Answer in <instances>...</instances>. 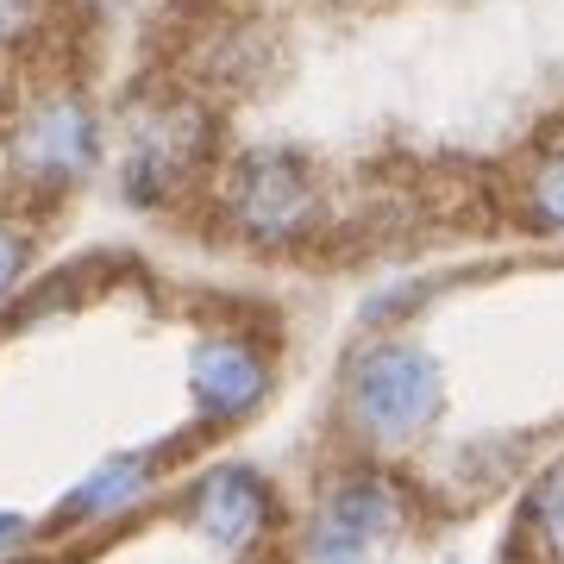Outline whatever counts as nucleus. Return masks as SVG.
<instances>
[{"mask_svg": "<svg viewBox=\"0 0 564 564\" xmlns=\"http://www.w3.org/2000/svg\"><path fill=\"white\" fill-rule=\"evenodd\" d=\"M440 364L421 345H377L351 370V421L364 440L402 445L440 414Z\"/></svg>", "mask_w": 564, "mask_h": 564, "instance_id": "nucleus-1", "label": "nucleus"}, {"mask_svg": "<svg viewBox=\"0 0 564 564\" xmlns=\"http://www.w3.org/2000/svg\"><path fill=\"white\" fill-rule=\"evenodd\" d=\"M226 195H232V220L251 232V239H289V232H302L307 214H314V182L295 158H282V151H258V158H245L226 182Z\"/></svg>", "mask_w": 564, "mask_h": 564, "instance_id": "nucleus-2", "label": "nucleus"}, {"mask_svg": "<svg viewBox=\"0 0 564 564\" xmlns=\"http://www.w3.org/2000/svg\"><path fill=\"white\" fill-rule=\"evenodd\" d=\"M13 158H20L25 176L39 182H76L95 163V113L76 95H51V101H39L20 120Z\"/></svg>", "mask_w": 564, "mask_h": 564, "instance_id": "nucleus-3", "label": "nucleus"}, {"mask_svg": "<svg viewBox=\"0 0 564 564\" xmlns=\"http://www.w3.org/2000/svg\"><path fill=\"white\" fill-rule=\"evenodd\" d=\"M395 496L383 484H345L314 521L307 558L314 564H370V552L395 533Z\"/></svg>", "mask_w": 564, "mask_h": 564, "instance_id": "nucleus-4", "label": "nucleus"}, {"mask_svg": "<svg viewBox=\"0 0 564 564\" xmlns=\"http://www.w3.org/2000/svg\"><path fill=\"white\" fill-rule=\"evenodd\" d=\"M263 389H270V370L251 345L239 339H207L195 351V402H202L207 421H239L251 408L263 402Z\"/></svg>", "mask_w": 564, "mask_h": 564, "instance_id": "nucleus-5", "label": "nucleus"}, {"mask_svg": "<svg viewBox=\"0 0 564 564\" xmlns=\"http://www.w3.org/2000/svg\"><path fill=\"white\" fill-rule=\"evenodd\" d=\"M195 521H202L207 540L220 545H251L270 521V489L251 477V470H214L202 489H195Z\"/></svg>", "mask_w": 564, "mask_h": 564, "instance_id": "nucleus-6", "label": "nucleus"}, {"mask_svg": "<svg viewBox=\"0 0 564 564\" xmlns=\"http://www.w3.org/2000/svg\"><path fill=\"white\" fill-rule=\"evenodd\" d=\"M207 144V126L195 107H158L144 126H132V176H151V188L176 182L188 163L202 158Z\"/></svg>", "mask_w": 564, "mask_h": 564, "instance_id": "nucleus-7", "label": "nucleus"}, {"mask_svg": "<svg viewBox=\"0 0 564 564\" xmlns=\"http://www.w3.org/2000/svg\"><path fill=\"white\" fill-rule=\"evenodd\" d=\"M144 484H151V464L144 458H113L69 496V514H120L126 502L144 496Z\"/></svg>", "mask_w": 564, "mask_h": 564, "instance_id": "nucleus-8", "label": "nucleus"}, {"mask_svg": "<svg viewBox=\"0 0 564 564\" xmlns=\"http://www.w3.org/2000/svg\"><path fill=\"white\" fill-rule=\"evenodd\" d=\"M527 527H533V540L552 564H564V464L533 489V502H527Z\"/></svg>", "mask_w": 564, "mask_h": 564, "instance_id": "nucleus-9", "label": "nucleus"}, {"mask_svg": "<svg viewBox=\"0 0 564 564\" xmlns=\"http://www.w3.org/2000/svg\"><path fill=\"white\" fill-rule=\"evenodd\" d=\"M533 214H540L545 226H558V232H564V151H558V158H545L540 170H533Z\"/></svg>", "mask_w": 564, "mask_h": 564, "instance_id": "nucleus-10", "label": "nucleus"}, {"mask_svg": "<svg viewBox=\"0 0 564 564\" xmlns=\"http://www.w3.org/2000/svg\"><path fill=\"white\" fill-rule=\"evenodd\" d=\"M39 20H44V0H0V51L20 44V39H32Z\"/></svg>", "mask_w": 564, "mask_h": 564, "instance_id": "nucleus-11", "label": "nucleus"}, {"mask_svg": "<svg viewBox=\"0 0 564 564\" xmlns=\"http://www.w3.org/2000/svg\"><path fill=\"white\" fill-rule=\"evenodd\" d=\"M20 263H25V232H20V226L0 220V289L20 276Z\"/></svg>", "mask_w": 564, "mask_h": 564, "instance_id": "nucleus-12", "label": "nucleus"}, {"mask_svg": "<svg viewBox=\"0 0 564 564\" xmlns=\"http://www.w3.org/2000/svg\"><path fill=\"white\" fill-rule=\"evenodd\" d=\"M13 540H20V521H13V514H0V552H7Z\"/></svg>", "mask_w": 564, "mask_h": 564, "instance_id": "nucleus-13", "label": "nucleus"}]
</instances>
